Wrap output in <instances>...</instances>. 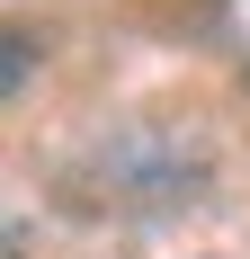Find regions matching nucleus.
I'll return each mask as SVG.
<instances>
[{"mask_svg":"<svg viewBox=\"0 0 250 259\" xmlns=\"http://www.w3.org/2000/svg\"><path fill=\"white\" fill-rule=\"evenodd\" d=\"M224 45L241 54V72H250V0H232V9H224Z\"/></svg>","mask_w":250,"mask_h":259,"instance_id":"obj_1","label":"nucleus"}]
</instances>
